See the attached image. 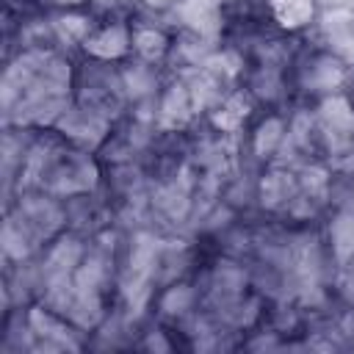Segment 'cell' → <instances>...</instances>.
I'll list each match as a JSON object with an SVG mask.
<instances>
[{
	"label": "cell",
	"instance_id": "cell-1",
	"mask_svg": "<svg viewBox=\"0 0 354 354\" xmlns=\"http://www.w3.org/2000/svg\"><path fill=\"white\" fill-rule=\"evenodd\" d=\"M77 75L55 50H25L6 72V113L19 111V124L53 127L75 102Z\"/></svg>",
	"mask_w": 354,
	"mask_h": 354
},
{
	"label": "cell",
	"instance_id": "cell-2",
	"mask_svg": "<svg viewBox=\"0 0 354 354\" xmlns=\"http://www.w3.org/2000/svg\"><path fill=\"white\" fill-rule=\"evenodd\" d=\"M100 163L94 158V149H83L72 141H64L55 136V144L47 147L41 163L36 166V191L64 202V199H80L97 191L100 185Z\"/></svg>",
	"mask_w": 354,
	"mask_h": 354
},
{
	"label": "cell",
	"instance_id": "cell-3",
	"mask_svg": "<svg viewBox=\"0 0 354 354\" xmlns=\"http://www.w3.org/2000/svg\"><path fill=\"white\" fill-rule=\"evenodd\" d=\"M83 61L102 66H124L133 61V19L122 14L97 17L77 41Z\"/></svg>",
	"mask_w": 354,
	"mask_h": 354
},
{
	"label": "cell",
	"instance_id": "cell-4",
	"mask_svg": "<svg viewBox=\"0 0 354 354\" xmlns=\"http://www.w3.org/2000/svg\"><path fill=\"white\" fill-rule=\"evenodd\" d=\"M293 80H296V88L301 94L321 100V97H329V94L348 88L351 64L329 47H313L296 61Z\"/></svg>",
	"mask_w": 354,
	"mask_h": 354
},
{
	"label": "cell",
	"instance_id": "cell-5",
	"mask_svg": "<svg viewBox=\"0 0 354 354\" xmlns=\"http://www.w3.org/2000/svg\"><path fill=\"white\" fill-rule=\"evenodd\" d=\"M155 102H158V124L169 130L188 127L202 111L196 88L185 77H171L169 83H163V88L155 91Z\"/></svg>",
	"mask_w": 354,
	"mask_h": 354
},
{
	"label": "cell",
	"instance_id": "cell-6",
	"mask_svg": "<svg viewBox=\"0 0 354 354\" xmlns=\"http://www.w3.org/2000/svg\"><path fill=\"white\" fill-rule=\"evenodd\" d=\"M290 136V116L288 113H279V111H268V113H260L252 119V124L246 127V147H249V155L257 160V163H271L279 149L285 147Z\"/></svg>",
	"mask_w": 354,
	"mask_h": 354
},
{
	"label": "cell",
	"instance_id": "cell-7",
	"mask_svg": "<svg viewBox=\"0 0 354 354\" xmlns=\"http://www.w3.org/2000/svg\"><path fill=\"white\" fill-rule=\"evenodd\" d=\"M257 116V102L246 88H230L205 108V119L218 133H241Z\"/></svg>",
	"mask_w": 354,
	"mask_h": 354
},
{
	"label": "cell",
	"instance_id": "cell-8",
	"mask_svg": "<svg viewBox=\"0 0 354 354\" xmlns=\"http://www.w3.org/2000/svg\"><path fill=\"white\" fill-rule=\"evenodd\" d=\"M268 22L285 36H301L321 19V0H263Z\"/></svg>",
	"mask_w": 354,
	"mask_h": 354
},
{
	"label": "cell",
	"instance_id": "cell-9",
	"mask_svg": "<svg viewBox=\"0 0 354 354\" xmlns=\"http://www.w3.org/2000/svg\"><path fill=\"white\" fill-rule=\"evenodd\" d=\"M25 326L33 332V337H39L44 346H55V348H80V343L75 340V326L66 321L64 313L47 307V304H30L25 313Z\"/></svg>",
	"mask_w": 354,
	"mask_h": 354
},
{
	"label": "cell",
	"instance_id": "cell-10",
	"mask_svg": "<svg viewBox=\"0 0 354 354\" xmlns=\"http://www.w3.org/2000/svg\"><path fill=\"white\" fill-rule=\"evenodd\" d=\"M174 53V36L158 22H133V61L155 69L163 66Z\"/></svg>",
	"mask_w": 354,
	"mask_h": 354
},
{
	"label": "cell",
	"instance_id": "cell-11",
	"mask_svg": "<svg viewBox=\"0 0 354 354\" xmlns=\"http://www.w3.org/2000/svg\"><path fill=\"white\" fill-rule=\"evenodd\" d=\"M301 191V183L293 171L282 169V166H274L268 163L260 183H257V199L266 210H282L288 207Z\"/></svg>",
	"mask_w": 354,
	"mask_h": 354
},
{
	"label": "cell",
	"instance_id": "cell-12",
	"mask_svg": "<svg viewBox=\"0 0 354 354\" xmlns=\"http://www.w3.org/2000/svg\"><path fill=\"white\" fill-rule=\"evenodd\" d=\"M318 102V116L321 122L335 130V133H354V102L348 97V91H337V94H329V97H321L315 100Z\"/></svg>",
	"mask_w": 354,
	"mask_h": 354
},
{
	"label": "cell",
	"instance_id": "cell-13",
	"mask_svg": "<svg viewBox=\"0 0 354 354\" xmlns=\"http://www.w3.org/2000/svg\"><path fill=\"white\" fill-rule=\"evenodd\" d=\"M329 241L337 257L354 254V210L340 213L329 227Z\"/></svg>",
	"mask_w": 354,
	"mask_h": 354
},
{
	"label": "cell",
	"instance_id": "cell-14",
	"mask_svg": "<svg viewBox=\"0 0 354 354\" xmlns=\"http://www.w3.org/2000/svg\"><path fill=\"white\" fill-rule=\"evenodd\" d=\"M141 11H147V14H152V17H166V14H171L183 0H133Z\"/></svg>",
	"mask_w": 354,
	"mask_h": 354
},
{
	"label": "cell",
	"instance_id": "cell-15",
	"mask_svg": "<svg viewBox=\"0 0 354 354\" xmlns=\"http://www.w3.org/2000/svg\"><path fill=\"white\" fill-rule=\"evenodd\" d=\"M58 8H83L88 0H53Z\"/></svg>",
	"mask_w": 354,
	"mask_h": 354
}]
</instances>
